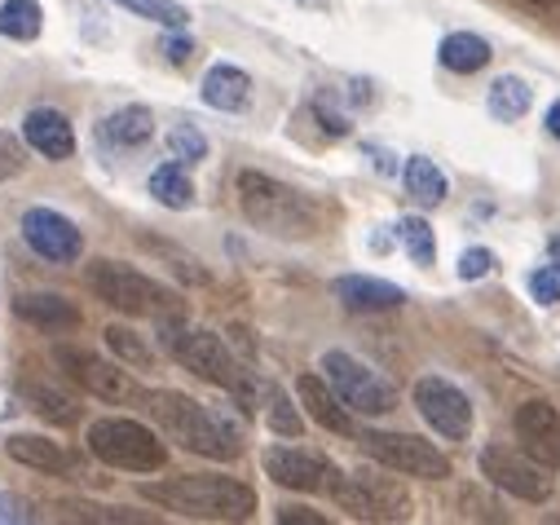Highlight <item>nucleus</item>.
<instances>
[{"label":"nucleus","mask_w":560,"mask_h":525,"mask_svg":"<svg viewBox=\"0 0 560 525\" xmlns=\"http://www.w3.org/2000/svg\"><path fill=\"white\" fill-rule=\"evenodd\" d=\"M89 288H93L97 301H106L119 314H155V310H168L177 301L168 288H160L155 279L119 266V260H93L89 266Z\"/></svg>","instance_id":"nucleus-7"},{"label":"nucleus","mask_w":560,"mask_h":525,"mask_svg":"<svg viewBox=\"0 0 560 525\" xmlns=\"http://www.w3.org/2000/svg\"><path fill=\"white\" fill-rule=\"evenodd\" d=\"M19 230H23V243L40 260H49V266H71V260H80V252H84L80 225L71 217H62L58 208H27Z\"/></svg>","instance_id":"nucleus-11"},{"label":"nucleus","mask_w":560,"mask_h":525,"mask_svg":"<svg viewBox=\"0 0 560 525\" xmlns=\"http://www.w3.org/2000/svg\"><path fill=\"white\" fill-rule=\"evenodd\" d=\"M358 442L375 464H384V468H393L401 477H424V481H446L451 477V459L433 442L415 438V433H375L371 429Z\"/></svg>","instance_id":"nucleus-8"},{"label":"nucleus","mask_w":560,"mask_h":525,"mask_svg":"<svg viewBox=\"0 0 560 525\" xmlns=\"http://www.w3.org/2000/svg\"><path fill=\"white\" fill-rule=\"evenodd\" d=\"M529 296L538 305H556L560 301V266H556V260H551V266H538L529 275Z\"/></svg>","instance_id":"nucleus-34"},{"label":"nucleus","mask_w":560,"mask_h":525,"mask_svg":"<svg viewBox=\"0 0 560 525\" xmlns=\"http://www.w3.org/2000/svg\"><path fill=\"white\" fill-rule=\"evenodd\" d=\"M252 97V75L230 67V62H217L208 75H203V102L212 110H243Z\"/></svg>","instance_id":"nucleus-22"},{"label":"nucleus","mask_w":560,"mask_h":525,"mask_svg":"<svg viewBox=\"0 0 560 525\" xmlns=\"http://www.w3.org/2000/svg\"><path fill=\"white\" fill-rule=\"evenodd\" d=\"M23 398H27V407H32L40 420H49V424H75V420H80L75 393L58 388L54 380H27V384H23Z\"/></svg>","instance_id":"nucleus-23"},{"label":"nucleus","mask_w":560,"mask_h":525,"mask_svg":"<svg viewBox=\"0 0 560 525\" xmlns=\"http://www.w3.org/2000/svg\"><path fill=\"white\" fill-rule=\"evenodd\" d=\"M331 292L340 296L345 310L353 314H375V310H397L406 301V292L397 283H384V279H371V275H345L331 283Z\"/></svg>","instance_id":"nucleus-19"},{"label":"nucleus","mask_w":560,"mask_h":525,"mask_svg":"<svg viewBox=\"0 0 560 525\" xmlns=\"http://www.w3.org/2000/svg\"><path fill=\"white\" fill-rule=\"evenodd\" d=\"M323 375L336 388V398L358 416H388L397 407V388L380 371H371L362 358H353L345 349L323 353Z\"/></svg>","instance_id":"nucleus-6"},{"label":"nucleus","mask_w":560,"mask_h":525,"mask_svg":"<svg viewBox=\"0 0 560 525\" xmlns=\"http://www.w3.org/2000/svg\"><path fill=\"white\" fill-rule=\"evenodd\" d=\"M19 173H23V142L10 133V128H0V186Z\"/></svg>","instance_id":"nucleus-35"},{"label":"nucleus","mask_w":560,"mask_h":525,"mask_svg":"<svg viewBox=\"0 0 560 525\" xmlns=\"http://www.w3.org/2000/svg\"><path fill=\"white\" fill-rule=\"evenodd\" d=\"M296 393H301V407L310 411L314 424H323L327 433H340V438H353V411L336 398V388L327 384V375H301L296 380Z\"/></svg>","instance_id":"nucleus-17"},{"label":"nucleus","mask_w":560,"mask_h":525,"mask_svg":"<svg viewBox=\"0 0 560 525\" xmlns=\"http://www.w3.org/2000/svg\"><path fill=\"white\" fill-rule=\"evenodd\" d=\"M155 138V115L147 106H119L102 119V142L106 147H124V151H137Z\"/></svg>","instance_id":"nucleus-21"},{"label":"nucleus","mask_w":560,"mask_h":525,"mask_svg":"<svg viewBox=\"0 0 560 525\" xmlns=\"http://www.w3.org/2000/svg\"><path fill=\"white\" fill-rule=\"evenodd\" d=\"M238 208L256 230L273 238H310L318 230V208L269 173H238Z\"/></svg>","instance_id":"nucleus-3"},{"label":"nucleus","mask_w":560,"mask_h":525,"mask_svg":"<svg viewBox=\"0 0 560 525\" xmlns=\"http://www.w3.org/2000/svg\"><path fill=\"white\" fill-rule=\"evenodd\" d=\"M147 499L195 521H247L256 512V490L234 477H173L147 486Z\"/></svg>","instance_id":"nucleus-4"},{"label":"nucleus","mask_w":560,"mask_h":525,"mask_svg":"<svg viewBox=\"0 0 560 525\" xmlns=\"http://www.w3.org/2000/svg\"><path fill=\"white\" fill-rule=\"evenodd\" d=\"M529 102H534V93H529V84H525L521 75H499V80L490 84V115L503 119V124L521 119V115L529 110Z\"/></svg>","instance_id":"nucleus-25"},{"label":"nucleus","mask_w":560,"mask_h":525,"mask_svg":"<svg viewBox=\"0 0 560 525\" xmlns=\"http://www.w3.org/2000/svg\"><path fill=\"white\" fill-rule=\"evenodd\" d=\"M5 451H10L14 464L36 468V472H45V477H71V472H80V459H75L71 451H62L58 442L36 438V433H14V438L5 442Z\"/></svg>","instance_id":"nucleus-18"},{"label":"nucleus","mask_w":560,"mask_h":525,"mask_svg":"<svg viewBox=\"0 0 560 525\" xmlns=\"http://www.w3.org/2000/svg\"><path fill=\"white\" fill-rule=\"evenodd\" d=\"M89 451L97 464L115 472H160L168 464V446L147 424L119 420V416H106L89 429Z\"/></svg>","instance_id":"nucleus-5"},{"label":"nucleus","mask_w":560,"mask_h":525,"mask_svg":"<svg viewBox=\"0 0 560 525\" xmlns=\"http://www.w3.org/2000/svg\"><path fill=\"white\" fill-rule=\"evenodd\" d=\"M168 147H173V160H186V164H199V160L208 155V138L199 133L190 119L173 128V133H168Z\"/></svg>","instance_id":"nucleus-31"},{"label":"nucleus","mask_w":560,"mask_h":525,"mask_svg":"<svg viewBox=\"0 0 560 525\" xmlns=\"http://www.w3.org/2000/svg\"><path fill=\"white\" fill-rule=\"evenodd\" d=\"M415 407H419V416L429 420V429L442 433L446 442H464L472 433V402H468V393L455 388L442 375L415 380Z\"/></svg>","instance_id":"nucleus-9"},{"label":"nucleus","mask_w":560,"mask_h":525,"mask_svg":"<svg viewBox=\"0 0 560 525\" xmlns=\"http://www.w3.org/2000/svg\"><path fill=\"white\" fill-rule=\"evenodd\" d=\"M397 238H401V247L410 252L415 266H433L438 243H433V225H429L424 217H401V221H397Z\"/></svg>","instance_id":"nucleus-29"},{"label":"nucleus","mask_w":560,"mask_h":525,"mask_svg":"<svg viewBox=\"0 0 560 525\" xmlns=\"http://www.w3.org/2000/svg\"><path fill=\"white\" fill-rule=\"evenodd\" d=\"M269 429H273V433H283V438H301V433H305L301 411H296L278 388L269 393Z\"/></svg>","instance_id":"nucleus-33"},{"label":"nucleus","mask_w":560,"mask_h":525,"mask_svg":"<svg viewBox=\"0 0 560 525\" xmlns=\"http://www.w3.org/2000/svg\"><path fill=\"white\" fill-rule=\"evenodd\" d=\"M164 58H168L173 67H190V62H195V40H190V36H168V40H164Z\"/></svg>","instance_id":"nucleus-37"},{"label":"nucleus","mask_w":560,"mask_h":525,"mask_svg":"<svg viewBox=\"0 0 560 525\" xmlns=\"http://www.w3.org/2000/svg\"><path fill=\"white\" fill-rule=\"evenodd\" d=\"M516 442L542 468H560V411L551 402H521L512 416Z\"/></svg>","instance_id":"nucleus-15"},{"label":"nucleus","mask_w":560,"mask_h":525,"mask_svg":"<svg viewBox=\"0 0 560 525\" xmlns=\"http://www.w3.org/2000/svg\"><path fill=\"white\" fill-rule=\"evenodd\" d=\"M438 58H442L446 71H455V75H472V71H481L494 54H490V45H486L481 36H472V32H455V36L442 40Z\"/></svg>","instance_id":"nucleus-24"},{"label":"nucleus","mask_w":560,"mask_h":525,"mask_svg":"<svg viewBox=\"0 0 560 525\" xmlns=\"http://www.w3.org/2000/svg\"><path fill=\"white\" fill-rule=\"evenodd\" d=\"M529 5H551V0H529Z\"/></svg>","instance_id":"nucleus-42"},{"label":"nucleus","mask_w":560,"mask_h":525,"mask_svg":"<svg viewBox=\"0 0 560 525\" xmlns=\"http://www.w3.org/2000/svg\"><path fill=\"white\" fill-rule=\"evenodd\" d=\"M265 464V477L278 481V486H292V490H310V494H331L336 481H340V468L318 455V451H301V446H269L260 455Z\"/></svg>","instance_id":"nucleus-10"},{"label":"nucleus","mask_w":560,"mask_h":525,"mask_svg":"<svg viewBox=\"0 0 560 525\" xmlns=\"http://www.w3.org/2000/svg\"><path fill=\"white\" fill-rule=\"evenodd\" d=\"M481 477L494 481L499 490L525 499V503H542L551 494V477L542 472V464L534 455L508 451V446H486L481 451Z\"/></svg>","instance_id":"nucleus-12"},{"label":"nucleus","mask_w":560,"mask_h":525,"mask_svg":"<svg viewBox=\"0 0 560 525\" xmlns=\"http://www.w3.org/2000/svg\"><path fill=\"white\" fill-rule=\"evenodd\" d=\"M151 195L164 208H190L195 203V186H190V177H186L182 164H160L151 173Z\"/></svg>","instance_id":"nucleus-28"},{"label":"nucleus","mask_w":560,"mask_h":525,"mask_svg":"<svg viewBox=\"0 0 560 525\" xmlns=\"http://www.w3.org/2000/svg\"><path fill=\"white\" fill-rule=\"evenodd\" d=\"M147 407H151V416H155L186 451H195V455H203V459H221V464H230V459L243 455V433H238L221 411H212V407L186 398V393L155 388V393H147Z\"/></svg>","instance_id":"nucleus-1"},{"label":"nucleus","mask_w":560,"mask_h":525,"mask_svg":"<svg viewBox=\"0 0 560 525\" xmlns=\"http://www.w3.org/2000/svg\"><path fill=\"white\" fill-rule=\"evenodd\" d=\"M58 366L80 384V388H89L93 398H102V402H128L132 398V380H128V371H119L115 362H106V358H97V353H89V349H75V345H62L58 353Z\"/></svg>","instance_id":"nucleus-14"},{"label":"nucleus","mask_w":560,"mask_h":525,"mask_svg":"<svg viewBox=\"0 0 560 525\" xmlns=\"http://www.w3.org/2000/svg\"><path fill=\"white\" fill-rule=\"evenodd\" d=\"M551 260H556V266H560V238H551Z\"/></svg>","instance_id":"nucleus-41"},{"label":"nucleus","mask_w":560,"mask_h":525,"mask_svg":"<svg viewBox=\"0 0 560 525\" xmlns=\"http://www.w3.org/2000/svg\"><path fill=\"white\" fill-rule=\"evenodd\" d=\"M164 349L186 366L195 371L199 380L234 393L243 407L256 411V393H265V384L256 380V371H243L230 353V345L217 336V331H203V327H186V323H164Z\"/></svg>","instance_id":"nucleus-2"},{"label":"nucleus","mask_w":560,"mask_h":525,"mask_svg":"<svg viewBox=\"0 0 560 525\" xmlns=\"http://www.w3.org/2000/svg\"><path fill=\"white\" fill-rule=\"evenodd\" d=\"M14 314L32 327H45V331L80 327V310L58 292H23V296H14Z\"/></svg>","instance_id":"nucleus-20"},{"label":"nucleus","mask_w":560,"mask_h":525,"mask_svg":"<svg viewBox=\"0 0 560 525\" xmlns=\"http://www.w3.org/2000/svg\"><path fill=\"white\" fill-rule=\"evenodd\" d=\"M278 521L283 525H327V516H318L310 508H278Z\"/></svg>","instance_id":"nucleus-39"},{"label":"nucleus","mask_w":560,"mask_h":525,"mask_svg":"<svg viewBox=\"0 0 560 525\" xmlns=\"http://www.w3.org/2000/svg\"><path fill=\"white\" fill-rule=\"evenodd\" d=\"M547 128H551V138H560V102L547 110Z\"/></svg>","instance_id":"nucleus-40"},{"label":"nucleus","mask_w":560,"mask_h":525,"mask_svg":"<svg viewBox=\"0 0 560 525\" xmlns=\"http://www.w3.org/2000/svg\"><path fill=\"white\" fill-rule=\"evenodd\" d=\"M119 10L137 14V19H147V23H160V27H186L190 23V10L177 5V0H115Z\"/></svg>","instance_id":"nucleus-30"},{"label":"nucleus","mask_w":560,"mask_h":525,"mask_svg":"<svg viewBox=\"0 0 560 525\" xmlns=\"http://www.w3.org/2000/svg\"><path fill=\"white\" fill-rule=\"evenodd\" d=\"M23 525V521H32V508H27V499H19V494H0V525Z\"/></svg>","instance_id":"nucleus-38"},{"label":"nucleus","mask_w":560,"mask_h":525,"mask_svg":"<svg viewBox=\"0 0 560 525\" xmlns=\"http://www.w3.org/2000/svg\"><path fill=\"white\" fill-rule=\"evenodd\" d=\"M45 27V14L36 0H5L0 5V36L5 40H36Z\"/></svg>","instance_id":"nucleus-27"},{"label":"nucleus","mask_w":560,"mask_h":525,"mask_svg":"<svg viewBox=\"0 0 560 525\" xmlns=\"http://www.w3.org/2000/svg\"><path fill=\"white\" fill-rule=\"evenodd\" d=\"M23 142L36 151V155H45V160H71V151H75V128H71V119L62 115V110H54V106H36L27 119H23Z\"/></svg>","instance_id":"nucleus-16"},{"label":"nucleus","mask_w":560,"mask_h":525,"mask_svg":"<svg viewBox=\"0 0 560 525\" xmlns=\"http://www.w3.org/2000/svg\"><path fill=\"white\" fill-rule=\"evenodd\" d=\"M406 190L424 203V208H438L442 199H446V173L433 164V160H424V155H415L410 164H406Z\"/></svg>","instance_id":"nucleus-26"},{"label":"nucleus","mask_w":560,"mask_h":525,"mask_svg":"<svg viewBox=\"0 0 560 525\" xmlns=\"http://www.w3.org/2000/svg\"><path fill=\"white\" fill-rule=\"evenodd\" d=\"M494 270V252H486V247H468L464 256H459V279H486Z\"/></svg>","instance_id":"nucleus-36"},{"label":"nucleus","mask_w":560,"mask_h":525,"mask_svg":"<svg viewBox=\"0 0 560 525\" xmlns=\"http://www.w3.org/2000/svg\"><path fill=\"white\" fill-rule=\"evenodd\" d=\"M106 345L124 358V362H132V366H151V345H142V340H137V331H128V327H106Z\"/></svg>","instance_id":"nucleus-32"},{"label":"nucleus","mask_w":560,"mask_h":525,"mask_svg":"<svg viewBox=\"0 0 560 525\" xmlns=\"http://www.w3.org/2000/svg\"><path fill=\"white\" fill-rule=\"evenodd\" d=\"M331 494H336V503H340L349 516H358V521H401L406 508H410L406 494H401L393 481L371 477V472L340 477Z\"/></svg>","instance_id":"nucleus-13"}]
</instances>
